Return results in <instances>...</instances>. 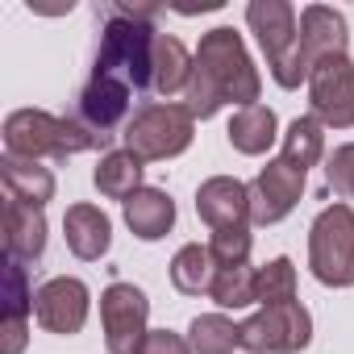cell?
<instances>
[{
  "instance_id": "cell-10",
  "label": "cell",
  "mask_w": 354,
  "mask_h": 354,
  "mask_svg": "<svg viewBox=\"0 0 354 354\" xmlns=\"http://www.w3.org/2000/svg\"><path fill=\"white\" fill-rule=\"evenodd\" d=\"M300 188H304V171H300V167H292L288 158L267 162V167L259 171V180L246 184V192H250V221H254V225H275V221H283V217L296 209Z\"/></svg>"
},
{
  "instance_id": "cell-21",
  "label": "cell",
  "mask_w": 354,
  "mask_h": 354,
  "mask_svg": "<svg viewBox=\"0 0 354 354\" xmlns=\"http://www.w3.org/2000/svg\"><path fill=\"white\" fill-rule=\"evenodd\" d=\"M275 113L267 104H250V109H238L234 121H230V146L242 150V154H263L275 146Z\"/></svg>"
},
{
  "instance_id": "cell-29",
  "label": "cell",
  "mask_w": 354,
  "mask_h": 354,
  "mask_svg": "<svg viewBox=\"0 0 354 354\" xmlns=\"http://www.w3.org/2000/svg\"><path fill=\"white\" fill-rule=\"evenodd\" d=\"M325 180H329V188L342 201H354V142L342 146V150H333V158L325 167Z\"/></svg>"
},
{
  "instance_id": "cell-17",
  "label": "cell",
  "mask_w": 354,
  "mask_h": 354,
  "mask_svg": "<svg viewBox=\"0 0 354 354\" xmlns=\"http://www.w3.org/2000/svg\"><path fill=\"white\" fill-rule=\"evenodd\" d=\"M30 313H34V292L26 283V267L17 259H9V271H5V325H0L5 346H0V354H21Z\"/></svg>"
},
{
  "instance_id": "cell-30",
  "label": "cell",
  "mask_w": 354,
  "mask_h": 354,
  "mask_svg": "<svg viewBox=\"0 0 354 354\" xmlns=\"http://www.w3.org/2000/svg\"><path fill=\"white\" fill-rule=\"evenodd\" d=\"M138 354H192V342H184L180 333H171V329H154V333H146Z\"/></svg>"
},
{
  "instance_id": "cell-20",
  "label": "cell",
  "mask_w": 354,
  "mask_h": 354,
  "mask_svg": "<svg viewBox=\"0 0 354 354\" xmlns=\"http://www.w3.org/2000/svg\"><path fill=\"white\" fill-rule=\"evenodd\" d=\"M63 230H67V246L80 254V259H100L113 242V225L100 209L92 205H71L67 217H63Z\"/></svg>"
},
{
  "instance_id": "cell-14",
  "label": "cell",
  "mask_w": 354,
  "mask_h": 354,
  "mask_svg": "<svg viewBox=\"0 0 354 354\" xmlns=\"http://www.w3.org/2000/svg\"><path fill=\"white\" fill-rule=\"evenodd\" d=\"M300 46H304L308 67H317L321 59L346 55V21H342V13H333L325 5H308L304 17H300Z\"/></svg>"
},
{
  "instance_id": "cell-1",
  "label": "cell",
  "mask_w": 354,
  "mask_h": 354,
  "mask_svg": "<svg viewBox=\"0 0 354 354\" xmlns=\"http://www.w3.org/2000/svg\"><path fill=\"white\" fill-rule=\"evenodd\" d=\"M188 113L192 117H213L221 104H259V71L250 67V55L234 30H213L201 38L196 63H192V84H188Z\"/></svg>"
},
{
  "instance_id": "cell-18",
  "label": "cell",
  "mask_w": 354,
  "mask_h": 354,
  "mask_svg": "<svg viewBox=\"0 0 354 354\" xmlns=\"http://www.w3.org/2000/svg\"><path fill=\"white\" fill-rule=\"evenodd\" d=\"M0 180H5V192H9V201L34 205V209H42V205L55 196V175H50L46 167H38L34 158L5 154V162H0Z\"/></svg>"
},
{
  "instance_id": "cell-12",
  "label": "cell",
  "mask_w": 354,
  "mask_h": 354,
  "mask_svg": "<svg viewBox=\"0 0 354 354\" xmlns=\"http://www.w3.org/2000/svg\"><path fill=\"white\" fill-rule=\"evenodd\" d=\"M196 213L205 217V225L213 234L217 230H238V225L250 221V192H246V184L230 180V175H213L196 192Z\"/></svg>"
},
{
  "instance_id": "cell-25",
  "label": "cell",
  "mask_w": 354,
  "mask_h": 354,
  "mask_svg": "<svg viewBox=\"0 0 354 354\" xmlns=\"http://www.w3.org/2000/svg\"><path fill=\"white\" fill-rule=\"evenodd\" d=\"M254 283H259V271L250 263H238V267H217V279H213V300L221 308H246L254 304Z\"/></svg>"
},
{
  "instance_id": "cell-26",
  "label": "cell",
  "mask_w": 354,
  "mask_h": 354,
  "mask_svg": "<svg viewBox=\"0 0 354 354\" xmlns=\"http://www.w3.org/2000/svg\"><path fill=\"white\" fill-rule=\"evenodd\" d=\"M234 346H242V325L225 321L221 313L192 321V350L196 354H230Z\"/></svg>"
},
{
  "instance_id": "cell-6",
  "label": "cell",
  "mask_w": 354,
  "mask_h": 354,
  "mask_svg": "<svg viewBox=\"0 0 354 354\" xmlns=\"http://www.w3.org/2000/svg\"><path fill=\"white\" fill-rule=\"evenodd\" d=\"M192 121L196 117L188 113V104H146L125 129V150H133L138 158H171L188 150Z\"/></svg>"
},
{
  "instance_id": "cell-9",
  "label": "cell",
  "mask_w": 354,
  "mask_h": 354,
  "mask_svg": "<svg viewBox=\"0 0 354 354\" xmlns=\"http://www.w3.org/2000/svg\"><path fill=\"white\" fill-rule=\"evenodd\" d=\"M308 96H313V117L333 129L354 125V63L346 55L321 59L308 71Z\"/></svg>"
},
{
  "instance_id": "cell-22",
  "label": "cell",
  "mask_w": 354,
  "mask_h": 354,
  "mask_svg": "<svg viewBox=\"0 0 354 354\" xmlns=\"http://www.w3.org/2000/svg\"><path fill=\"white\" fill-rule=\"evenodd\" d=\"M213 279H217V259H213L209 246L192 242V246H184L180 254H175V263H171V283L180 288L184 296H209V292H213Z\"/></svg>"
},
{
  "instance_id": "cell-7",
  "label": "cell",
  "mask_w": 354,
  "mask_h": 354,
  "mask_svg": "<svg viewBox=\"0 0 354 354\" xmlns=\"http://www.w3.org/2000/svg\"><path fill=\"white\" fill-rule=\"evenodd\" d=\"M308 337H313V321L300 308V300L267 304L242 325V346L254 354H292V350H304Z\"/></svg>"
},
{
  "instance_id": "cell-8",
  "label": "cell",
  "mask_w": 354,
  "mask_h": 354,
  "mask_svg": "<svg viewBox=\"0 0 354 354\" xmlns=\"http://www.w3.org/2000/svg\"><path fill=\"white\" fill-rule=\"evenodd\" d=\"M146 317H150L146 292L133 288V283H113L100 296V321H104L109 354H138L142 342H146V333H150Z\"/></svg>"
},
{
  "instance_id": "cell-15",
  "label": "cell",
  "mask_w": 354,
  "mask_h": 354,
  "mask_svg": "<svg viewBox=\"0 0 354 354\" xmlns=\"http://www.w3.org/2000/svg\"><path fill=\"white\" fill-rule=\"evenodd\" d=\"M192 55L184 50L180 38H167L154 34V55H150V88L158 96H175V92H188L192 84Z\"/></svg>"
},
{
  "instance_id": "cell-5",
  "label": "cell",
  "mask_w": 354,
  "mask_h": 354,
  "mask_svg": "<svg viewBox=\"0 0 354 354\" xmlns=\"http://www.w3.org/2000/svg\"><path fill=\"white\" fill-rule=\"evenodd\" d=\"M308 267L329 288H350L354 283V209L350 205H333L313 221Z\"/></svg>"
},
{
  "instance_id": "cell-16",
  "label": "cell",
  "mask_w": 354,
  "mask_h": 354,
  "mask_svg": "<svg viewBox=\"0 0 354 354\" xmlns=\"http://www.w3.org/2000/svg\"><path fill=\"white\" fill-rule=\"evenodd\" d=\"M42 246H46V217H42V209L21 205V201H5V250H9V259H17V263L38 259Z\"/></svg>"
},
{
  "instance_id": "cell-4",
  "label": "cell",
  "mask_w": 354,
  "mask_h": 354,
  "mask_svg": "<svg viewBox=\"0 0 354 354\" xmlns=\"http://www.w3.org/2000/svg\"><path fill=\"white\" fill-rule=\"evenodd\" d=\"M246 17H250V30L259 34L263 50H267V67H271L275 84L279 88H300V80L313 67L304 59V46H300L296 13L283 5V0H254L246 9Z\"/></svg>"
},
{
  "instance_id": "cell-28",
  "label": "cell",
  "mask_w": 354,
  "mask_h": 354,
  "mask_svg": "<svg viewBox=\"0 0 354 354\" xmlns=\"http://www.w3.org/2000/svg\"><path fill=\"white\" fill-rule=\"evenodd\" d=\"M209 250H213L217 267H238V263H246V259H250V234H246V225H238V230H217L213 242H209Z\"/></svg>"
},
{
  "instance_id": "cell-13",
  "label": "cell",
  "mask_w": 354,
  "mask_h": 354,
  "mask_svg": "<svg viewBox=\"0 0 354 354\" xmlns=\"http://www.w3.org/2000/svg\"><path fill=\"white\" fill-rule=\"evenodd\" d=\"M129 92H133L129 84H121V80H113V75L92 71L88 88L80 92V125H88L92 133L113 138L109 129L129 113Z\"/></svg>"
},
{
  "instance_id": "cell-3",
  "label": "cell",
  "mask_w": 354,
  "mask_h": 354,
  "mask_svg": "<svg viewBox=\"0 0 354 354\" xmlns=\"http://www.w3.org/2000/svg\"><path fill=\"white\" fill-rule=\"evenodd\" d=\"M5 146L9 154L17 158H67V154H80V150H92V146H109L104 133H92L88 125L80 121H67V117H50L42 109H21L5 121Z\"/></svg>"
},
{
  "instance_id": "cell-11",
  "label": "cell",
  "mask_w": 354,
  "mask_h": 354,
  "mask_svg": "<svg viewBox=\"0 0 354 354\" xmlns=\"http://www.w3.org/2000/svg\"><path fill=\"white\" fill-rule=\"evenodd\" d=\"M34 317L50 333H80L88 321V288L71 275H59L38 288L34 296Z\"/></svg>"
},
{
  "instance_id": "cell-23",
  "label": "cell",
  "mask_w": 354,
  "mask_h": 354,
  "mask_svg": "<svg viewBox=\"0 0 354 354\" xmlns=\"http://www.w3.org/2000/svg\"><path fill=\"white\" fill-rule=\"evenodd\" d=\"M96 188H100V196H113V201H129L138 188H142V158L133 154V150H113V154H104L100 158V167H96Z\"/></svg>"
},
{
  "instance_id": "cell-19",
  "label": "cell",
  "mask_w": 354,
  "mask_h": 354,
  "mask_svg": "<svg viewBox=\"0 0 354 354\" xmlns=\"http://www.w3.org/2000/svg\"><path fill=\"white\" fill-rule=\"evenodd\" d=\"M125 221H129V230H133L142 242H154V238H162V234L175 225V205H171V196L158 192V188H138V192L125 201Z\"/></svg>"
},
{
  "instance_id": "cell-24",
  "label": "cell",
  "mask_w": 354,
  "mask_h": 354,
  "mask_svg": "<svg viewBox=\"0 0 354 354\" xmlns=\"http://www.w3.org/2000/svg\"><path fill=\"white\" fill-rule=\"evenodd\" d=\"M321 150H325L321 121H317V117H296V121L288 125V133H283V154H279V158H288L292 167L308 171V167L321 158Z\"/></svg>"
},
{
  "instance_id": "cell-27",
  "label": "cell",
  "mask_w": 354,
  "mask_h": 354,
  "mask_svg": "<svg viewBox=\"0 0 354 354\" xmlns=\"http://www.w3.org/2000/svg\"><path fill=\"white\" fill-rule=\"evenodd\" d=\"M254 300H263V304H288V300H296V267H292V259H271L259 271Z\"/></svg>"
},
{
  "instance_id": "cell-2",
  "label": "cell",
  "mask_w": 354,
  "mask_h": 354,
  "mask_svg": "<svg viewBox=\"0 0 354 354\" xmlns=\"http://www.w3.org/2000/svg\"><path fill=\"white\" fill-rule=\"evenodd\" d=\"M158 9L150 5H104V38H100V55H96V71L113 75L121 84H129L133 92L150 88V55H154V17Z\"/></svg>"
}]
</instances>
